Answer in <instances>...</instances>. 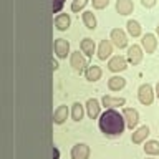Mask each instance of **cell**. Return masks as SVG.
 <instances>
[{
  "label": "cell",
  "instance_id": "14",
  "mask_svg": "<svg viewBox=\"0 0 159 159\" xmlns=\"http://www.w3.org/2000/svg\"><path fill=\"white\" fill-rule=\"evenodd\" d=\"M111 53H113V47H111V43H109L108 40H103V42L99 43L98 58H99V60H106V58H108Z\"/></svg>",
  "mask_w": 159,
  "mask_h": 159
},
{
  "label": "cell",
  "instance_id": "20",
  "mask_svg": "<svg viewBox=\"0 0 159 159\" xmlns=\"http://www.w3.org/2000/svg\"><path fill=\"white\" fill-rule=\"evenodd\" d=\"M126 103L124 98H111V96H103V104L108 108H114V106H123Z\"/></svg>",
  "mask_w": 159,
  "mask_h": 159
},
{
  "label": "cell",
  "instance_id": "8",
  "mask_svg": "<svg viewBox=\"0 0 159 159\" xmlns=\"http://www.w3.org/2000/svg\"><path fill=\"white\" fill-rule=\"evenodd\" d=\"M141 60H143L141 48H139L138 45H133V47L128 50V61L131 65H138V63H141Z\"/></svg>",
  "mask_w": 159,
  "mask_h": 159
},
{
  "label": "cell",
  "instance_id": "11",
  "mask_svg": "<svg viewBox=\"0 0 159 159\" xmlns=\"http://www.w3.org/2000/svg\"><path fill=\"white\" fill-rule=\"evenodd\" d=\"M71 66L76 70V71H83L84 66H86V60L83 58V55L80 52H75L71 55Z\"/></svg>",
  "mask_w": 159,
  "mask_h": 159
},
{
  "label": "cell",
  "instance_id": "32",
  "mask_svg": "<svg viewBox=\"0 0 159 159\" xmlns=\"http://www.w3.org/2000/svg\"><path fill=\"white\" fill-rule=\"evenodd\" d=\"M156 32H157V37H159V25H157V28H156Z\"/></svg>",
  "mask_w": 159,
  "mask_h": 159
},
{
  "label": "cell",
  "instance_id": "1",
  "mask_svg": "<svg viewBox=\"0 0 159 159\" xmlns=\"http://www.w3.org/2000/svg\"><path fill=\"white\" fill-rule=\"evenodd\" d=\"M124 128H126L124 116H121L118 111H114L111 108L106 109L99 118V129L108 136H118L124 131Z\"/></svg>",
  "mask_w": 159,
  "mask_h": 159
},
{
  "label": "cell",
  "instance_id": "30",
  "mask_svg": "<svg viewBox=\"0 0 159 159\" xmlns=\"http://www.w3.org/2000/svg\"><path fill=\"white\" fill-rule=\"evenodd\" d=\"M52 66H53V70H58V63H57V61H55V60H53V63H52Z\"/></svg>",
  "mask_w": 159,
  "mask_h": 159
},
{
  "label": "cell",
  "instance_id": "5",
  "mask_svg": "<svg viewBox=\"0 0 159 159\" xmlns=\"http://www.w3.org/2000/svg\"><path fill=\"white\" fill-rule=\"evenodd\" d=\"M70 52V43L65 38H57L55 40V53L58 58H66V55Z\"/></svg>",
  "mask_w": 159,
  "mask_h": 159
},
{
  "label": "cell",
  "instance_id": "24",
  "mask_svg": "<svg viewBox=\"0 0 159 159\" xmlns=\"http://www.w3.org/2000/svg\"><path fill=\"white\" fill-rule=\"evenodd\" d=\"M71 116L75 121H80V119L83 118V106L80 103H75L73 104V109H71Z\"/></svg>",
  "mask_w": 159,
  "mask_h": 159
},
{
  "label": "cell",
  "instance_id": "12",
  "mask_svg": "<svg viewBox=\"0 0 159 159\" xmlns=\"http://www.w3.org/2000/svg\"><path fill=\"white\" fill-rule=\"evenodd\" d=\"M133 8H134V5L131 0H118L116 2V10L119 15H129L133 12Z\"/></svg>",
  "mask_w": 159,
  "mask_h": 159
},
{
  "label": "cell",
  "instance_id": "6",
  "mask_svg": "<svg viewBox=\"0 0 159 159\" xmlns=\"http://www.w3.org/2000/svg\"><path fill=\"white\" fill-rule=\"evenodd\" d=\"M141 42H143V48L146 50V53H154V50L157 47V40L152 33H146Z\"/></svg>",
  "mask_w": 159,
  "mask_h": 159
},
{
  "label": "cell",
  "instance_id": "4",
  "mask_svg": "<svg viewBox=\"0 0 159 159\" xmlns=\"http://www.w3.org/2000/svg\"><path fill=\"white\" fill-rule=\"evenodd\" d=\"M111 40H113V43L116 45L118 48H124L128 45V37H126V33H124L121 28H114L113 30L111 32Z\"/></svg>",
  "mask_w": 159,
  "mask_h": 159
},
{
  "label": "cell",
  "instance_id": "18",
  "mask_svg": "<svg viewBox=\"0 0 159 159\" xmlns=\"http://www.w3.org/2000/svg\"><path fill=\"white\" fill-rule=\"evenodd\" d=\"M99 78H101V68L96 66V65L88 66V70H86V80H89V81H98Z\"/></svg>",
  "mask_w": 159,
  "mask_h": 159
},
{
  "label": "cell",
  "instance_id": "27",
  "mask_svg": "<svg viewBox=\"0 0 159 159\" xmlns=\"http://www.w3.org/2000/svg\"><path fill=\"white\" fill-rule=\"evenodd\" d=\"M63 3H65V0H53V13H58L61 10Z\"/></svg>",
  "mask_w": 159,
  "mask_h": 159
},
{
  "label": "cell",
  "instance_id": "29",
  "mask_svg": "<svg viewBox=\"0 0 159 159\" xmlns=\"http://www.w3.org/2000/svg\"><path fill=\"white\" fill-rule=\"evenodd\" d=\"M58 156H60V151L57 148H53V159H58Z\"/></svg>",
  "mask_w": 159,
  "mask_h": 159
},
{
  "label": "cell",
  "instance_id": "16",
  "mask_svg": "<svg viewBox=\"0 0 159 159\" xmlns=\"http://www.w3.org/2000/svg\"><path fill=\"white\" fill-rule=\"evenodd\" d=\"M124 84H126V80L121 78V76H113L108 80V88L111 89V91H118V89L124 88Z\"/></svg>",
  "mask_w": 159,
  "mask_h": 159
},
{
  "label": "cell",
  "instance_id": "22",
  "mask_svg": "<svg viewBox=\"0 0 159 159\" xmlns=\"http://www.w3.org/2000/svg\"><path fill=\"white\" fill-rule=\"evenodd\" d=\"M128 32L131 37H139V35H141V25H139L136 20H129L128 22Z\"/></svg>",
  "mask_w": 159,
  "mask_h": 159
},
{
  "label": "cell",
  "instance_id": "28",
  "mask_svg": "<svg viewBox=\"0 0 159 159\" xmlns=\"http://www.w3.org/2000/svg\"><path fill=\"white\" fill-rule=\"evenodd\" d=\"M141 3H143V7H146V8H151L156 5V0H141Z\"/></svg>",
  "mask_w": 159,
  "mask_h": 159
},
{
  "label": "cell",
  "instance_id": "13",
  "mask_svg": "<svg viewBox=\"0 0 159 159\" xmlns=\"http://www.w3.org/2000/svg\"><path fill=\"white\" fill-rule=\"evenodd\" d=\"M86 111H88V116L91 118V119H96L99 116V103H98V99H88V103H86Z\"/></svg>",
  "mask_w": 159,
  "mask_h": 159
},
{
  "label": "cell",
  "instance_id": "2",
  "mask_svg": "<svg viewBox=\"0 0 159 159\" xmlns=\"http://www.w3.org/2000/svg\"><path fill=\"white\" fill-rule=\"evenodd\" d=\"M138 96H139V101L143 104H151L152 99H154V93H152V88L151 84H141L139 86V91H138Z\"/></svg>",
  "mask_w": 159,
  "mask_h": 159
},
{
  "label": "cell",
  "instance_id": "19",
  "mask_svg": "<svg viewBox=\"0 0 159 159\" xmlns=\"http://www.w3.org/2000/svg\"><path fill=\"white\" fill-rule=\"evenodd\" d=\"M81 50L86 57H93L94 53V42L91 38H83L81 40Z\"/></svg>",
  "mask_w": 159,
  "mask_h": 159
},
{
  "label": "cell",
  "instance_id": "31",
  "mask_svg": "<svg viewBox=\"0 0 159 159\" xmlns=\"http://www.w3.org/2000/svg\"><path fill=\"white\" fill-rule=\"evenodd\" d=\"M156 94L159 96V81H157V86H156Z\"/></svg>",
  "mask_w": 159,
  "mask_h": 159
},
{
  "label": "cell",
  "instance_id": "17",
  "mask_svg": "<svg viewBox=\"0 0 159 159\" xmlns=\"http://www.w3.org/2000/svg\"><path fill=\"white\" fill-rule=\"evenodd\" d=\"M148 134H149V128H148V126H141L136 133H133V143H134V144L143 143L144 139L148 138Z\"/></svg>",
  "mask_w": 159,
  "mask_h": 159
},
{
  "label": "cell",
  "instance_id": "23",
  "mask_svg": "<svg viewBox=\"0 0 159 159\" xmlns=\"http://www.w3.org/2000/svg\"><path fill=\"white\" fill-rule=\"evenodd\" d=\"M144 149H146L148 154H159V143L157 141H148L146 146H144Z\"/></svg>",
  "mask_w": 159,
  "mask_h": 159
},
{
  "label": "cell",
  "instance_id": "33",
  "mask_svg": "<svg viewBox=\"0 0 159 159\" xmlns=\"http://www.w3.org/2000/svg\"><path fill=\"white\" fill-rule=\"evenodd\" d=\"M148 159H152V157H148Z\"/></svg>",
  "mask_w": 159,
  "mask_h": 159
},
{
  "label": "cell",
  "instance_id": "15",
  "mask_svg": "<svg viewBox=\"0 0 159 159\" xmlns=\"http://www.w3.org/2000/svg\"><path fill=\"white\" fill-rule=\"evenodd\" d=\"M66 116H68V108L66 106H58L57 111L53 113V123L55 124H61V123H65Z\"/></svg>",
  "mask_w": 159,
  "mask_h": 159
},
{
  "label": "cell",
  "instance_id": "9",
  "mask_svg": "<svg viewBox=\"0 0 159 159\" xmlns=\"http://www.w3.org/2000/svg\"><path fill=\"white\" fill-rule=\"evenodd\" d=\"M108 68L111 71H123V70H126V60H124V57H114L109 60Z\"/></svg>",
  "mask_w": 159,
  "mask_h": 159
},
{
  "label": "cell",
  "instance_id": "25",
  "mask_svg": "<svg viewBox=\"0 0 159 159\" xmlns=\"http://www.w3.org/2000/svg\"><path fill=\"white\" fill-rule=\"evenodd\" d=\"M86 3H88V0H73L71 10H73V12H80V10H81Z\"/></svg>",
  "mask_w": 159,
  "mask_h": 159
},
{
  "label": "cell",
  "instance_id": "26",
  "mask_svg": "<svg viewBox=\"0 0 159 159\" xmlns=\"http://www.w3.org/2000/svg\"><path fill=\"white\" fill-rule=\"evenodd\" d=\"M108 3H109V0H93V7L96 10H101L104 7H108Z\"/></svg>",
  "mask_w": 159,
  "mask_h": 159
},
{
  "label": "cell",
  "instance_id": "21",
  "mask_svg": "<svg viewBox=\"0 0 159 159\" xmlns=\"http://www.w3.org/2000/svg\"><path fill=\"white\" fill-rule=\"evenodd\" d=\"M83 22L86 25V28H89V30L96 28V18H94L93 12H84L83 13Z\"/></svg>",
  "mask_w": 159,
  "mask_h": 159
},
{
  "label": "cell",
  "instance_id": "3",
  "mask_svg": "<svg viewBox=\"0 0 159 159\" xmlns=\"http://www.w3.org/2000/svg\"><path fill=\"white\" fill-rule=\"evenodd\" d=\"M123 116H124V121H126V126L129 129H133L134 126L138 124L139 121V114L136 109H133V108H124V111H123Z\"/></svg>",
  "mask_w": 159,
  "mask_h": 159
},
{
  "label": "cell",
  "instance_id": "7",
  "mask_svg": "<svg viewBox=\"0 0 159 159\" xmlns=\"http://www.w3.org/2000/svg\"><path fill=\"white\" fill-rule=\"evenodd\" d=\"M89 156V148L86 144H76V146H73L71 149V157L73 159H88Z\"/></svg>",
  "mask_w": 159,
  "mask_h": 159
},
{
  "label": "cell",
  "instance_id": "10",
  "mask_svg": "<svg viewBox=\"0 0 159 159\" xmlns=\"http://www.w3.org/2000/svg\"><path fill=\"white\" fill-rule=\"evenodd\" d=\"M70 23H71V20H70V17L66 13H60L55 17V27H57L60 32H65V30H68Z\"/></svg>",
  "mask_w": 159,
  "mask_h": 159
}]
</instances>
